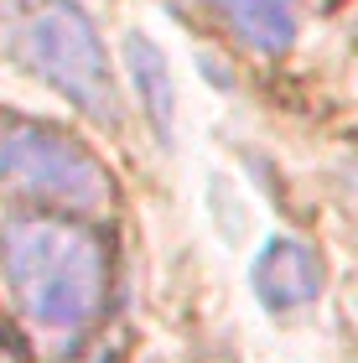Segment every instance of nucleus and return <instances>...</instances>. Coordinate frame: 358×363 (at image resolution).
I'll list each match as a JSON object with an SVG mask.
<instances>
[{
    "label": "nucleus",
    "instance_id": "nucleus-1",
    "mask_svg": "<svg viewBox=\"0 0 358 363\" xmlns=\"http://www.w3.org/2000/svg\"><path fill=\"white\" fill-rule=\"evenodd\" d=\"M0 275L11 306L47 358L73 353L109 301V244L62 213H31L0 228Z\"/></svg>",
    "mask_w": 358,
    "mask_h": 363
},
{
    "label": "nucleus",
    "instance_id": "nucleus-2",
    "mask_svg": "<svg viewBox=\"0 0 358 363\" xmlns=\"http://www.w3.org/2000/svg\"><path fill=\"white\" fill-rule=\"evenodd\" d=\"M16 57L42 84H52L78 114L99 125H120V84L109 68V52L99 31L73 0H37L16 16Z\"/></svg>",
    "mask_w": 358,
    "mask_h": 363
},
{
    "label": "nucleus",
    "instance_id": "nucleus-3",
    "mask_svg": "<svg viewBox=\"0 0 358 363\" xmlns=\"http://www.w3.org/2000/svg\"><path fill=\"white\" fill-rule=\"evenodd\" d=\"M0 192L47 213H104L115 203V182L99 156L62 130L31 120L0 125Z\"/></svg>",
    "mask_w": 358,
    "mask_h": 363
},
{
    "label": "nucleus",
    "instance_id": "nucleus-4",
    "mask_svg": "<svg viewBox=\"0 0 358 363\" xmlns=\"http://www.w3.org/2000/svg\"><path fill=\"white\" fill-rule=\"evenodd\" d=\"M250 291L265 311H301L322 296V259L306 239H270L250 265Z\"/></svg>",
    "mask_w": 358,
    "mask_h": 363
},
{
    "label": "nucleus",
    "instance_id": "nucleus-5",
    "mask_svg": "<svg viewBox=\"0 0 358 363\" xmlns=\"http://www.w3.org/2000/svg\"><path fill=\"white\" fill-rule=\"evenodd\" d=\"M125 62H130V89H135L145 120H151L156 140H172V114H177V94H172V62L161 57V47L145 31H130L125 42Z\"/></svg>",
    "mask_w": 358,
    "mask_h": 363
},
{
    "label": "nucleus",
    "instance_id": "nucleus-6",
    "mask_svg": "<svg viewBox=\"0 0 358 363\" xmlns=\"http://www.w3.org/2000/svg\"><path fill=\"white\" fill-rule=\"evenodd\" d=\"M223 21L234 26V37L254 52H286L296 42V11L286 0H208Z\"/></svg>",
    "mask_w": 358,
    "mask_h": 363
},
{
    "label": "nucleus",
    "instance_id": "nucleus-7",
    "mask_svg": "<svg viewBox=\"0 0 358 363\" xmlns=\"http://www.w3.org/2000/svg\"><path fill=\"white\" fill-rule=\"evenodd\" d=\"M0 363H21V353H16L11 342H0Z\"/></svg>",
    "mask_w": 358,
    "mask_h": 363
},
{
    "label": "nucleus",
    "instance_id": "nucleus-8",
    "mask_svg": "<svg viewBox=\"0 0 358 363\" xmlns=\"http://www.w3.org/2000/svg\"><path fill=\"white\" fill-rule=\"evenodd\" d=\"M348 192H353V197H358V167H353V172H348Z\"/></svg>",
    "mask_w": 358,
    "mask_h": 363
}]
</instances>
